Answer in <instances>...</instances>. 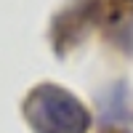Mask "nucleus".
Listing matches in <instances>:
<instances>
[{
  "label": "nucleus",
  "instance_id": "1",
  "mask_svg": "<svg viewBox=\"0 0 133 133\" xmlns=\"http://www.w3.org/2000/svg\"><path fill=\"white\" fill-rule=\"evenodd\" d=\"M21 117L32 133H88L93 125V115L83 98L51 80L27 91L21 98Z\"/></svg>",
  "mask_w": 133,
  "mask_h": 133
},
{
  "label": "nucleus",
  "instance_id": "2",
  "mask_svg": "<svg viewBox=\"0 0 133 133\" xmlns=\"http://www.w3.org/2000/svg\"><path fill=\"white\" fill-rule=\"evenodd\" d=\"M133 24V0H69L51 19V45L66 56L91 35V29H123Z\"/></svg>",
  "mask_w": 133,
  "mask_h": 133
},
{
  "label": "nucleus",
  "instance_id": "3",
  "mask_svg": "<svg viewBox=\"0 0 133 133\" xmlns=\"http://www.w3.org/2000/svg\"><path fill=\"white\" fill-rule=\"evenodd\" d=\"M98 104H101V125L104 128L123 125L128 120V88H125V83L120 80L115 85H109Z\"/></svg>",
  "mask_w": 133,
  "mask_h": 133
}]
</instances>
